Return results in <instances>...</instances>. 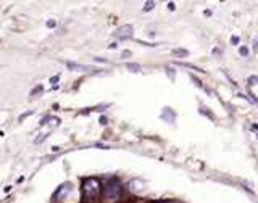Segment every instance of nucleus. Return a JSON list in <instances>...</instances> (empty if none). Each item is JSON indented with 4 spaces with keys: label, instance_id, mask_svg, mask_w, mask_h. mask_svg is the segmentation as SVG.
Here are the masks:
<instances>
[{
    "label": "nucleus",
    "instance_id": "nucleus-1",
    "mask_svg": "<svg viewBox=\"0 0 258 203\" xmlns=\"http://www.w3.org/2000/svg\"><path fill=\"white\" fill-rule=\"evenodd\" d=\"M102 193L100 181L95 177H87L82 181V201L84 203H97Z\"/></svg>",
    "mask_w": 258,
    "mask_h": 203
},
{
    "label": "nucleus",
    "instance_id": "nucleus-2",
    "mask_svg": "<svg viewBox=\"0 0 258 203\" xmlns=\"http://www.w3.org/2000/svg\"><path fill=\"white\" fill-rule=\"evenodd\" d=\"M119 193H121V184L118 179H110V181L105 184L103 187V195L107 198H118L119 197Z\"/></svg>",
    "mask_w": 258,
    "mask_h": 203
},
{
    "label": "nucleus",
    "instance_id": "nucleus-3",
    "mask_svg": "<svg viewBox=\"0 0 258 203\" xmlns=\"http://www.w3.org/2000/svg\"><path fill=\"white\" fill-rule=\"evenodd\" d=\"M115 37L121 39V41H126V39L133 37V26L131 25H126V26H121L115 31Z\"/></svg>",
    "mask_w": 258,
    "mask_h": 203
},
{
    "label": "nucleus",
    "instance_id": "nucleus-4",
    "mask_svg": "<svg viewBox=\"0 0 258 203\" xmlns=\"http://www.w3.org/2000/svg\"><path fill=\"white\" fill-rule=\"evenodd\" d=\"M70 189H71V187H70V184H63L62 187H60V190L55 193V197L57 198H62L63 197V195L66 193V192H70Z\"/></svg>",
    "mask_w": 258,
    "mask_h": 203
},
{
    "label": "nucleus",
    "instance_id": "nucleus-5",
    "mask_svg": "<svg viewBox=\"0 0 258 203\" xmlns=\"http://www.w3.org/2000/svg\"><path fill=\"white\" fill-rule=\"evenodd\" d=\"M66 66L70 69H90L89 66H81V65H76V63H66Z\"/></svg>",
    "mask_w": 258,
    "mask_h": 203
},
{
    "label": "nucleus",
    "instance_id": "nucleus-6",
    "mask_svg": "<svg viewBox=\"0 0 258 203\" xmlns=\"http://www.w3.org/2000/svg\"><path fill=\"white\" fill-rule=\"evenodd\" d=\"M127 69H131L133 73H139L141 71V66L139 65H134V63H129L127 65Z\"/></svg>",
    "mask_w": 258,
    "mask_h": 203
},
{
    "label": "nucleus",
    "instance_id": "nucleus-7",
    "mask_svg": "<svg viewBox=\"0 0 258 203\" xmlns=\"http://www.w3.org/2000/svg\"><path fill=\"white\" fill-rule=\"evenodd\" d=\"M39 92H42V85H37V87H36L34 90H31V97H36Z\"/></svg>",
    "mask_w": 258,
    "mask_h": 203
},
{
    "label": "nucleus",
    "instance_id": "nucleus-8",
    "mask_svg": "<svg viewBox=\"0 0 258 203\" xmlns=\"http://www.w3.org/2000/svg\"><path fill=\"white\" fill-rule=\"evenodd\" d=\"M247 53H248V50H247V49H244V47H242V49H240V55H247Z\"/></svg>",
    "mask_w": 258,
    "mask_h": 203
},
{
    "label": "nucleus",
    "instance_id": "nucleus-9",
    "mask_svg": "<svg viewBox=\"0 0 258 203\" xmlns=\"http://www.w3.org/2000/svg\"><path fill=\"white\" fill-rule=\"evenodd\" d=\"M58 79H60V76H54V77H52V79H50V81H52V82H57Z\"/></svg>",
    "mask_w": 258,
    "mask_h": 203
},
{
    "label": "nucleus",
    "instance_id": "nucleus-10",
    "mask_svg": "<svg viewBox=\"0 0 258 203\" xmlns=\"http://www.w3.org/2000/svg\"><path fill=\"white\" fill-rule=\"evenodd\" d=\"M152 7H154V4H152V2H150V4H147V7H146V10H150V9H152Z\"/></svg>",
    "mask_w": 258,
    "mask_h": 203
}]
</instances>
